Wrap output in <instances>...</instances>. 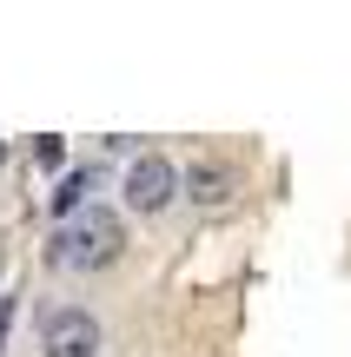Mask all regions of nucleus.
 <instances>
[{"label": "nucleus", "instance_id": "obj_4", "mask_svg": "<svg viewBox=\"0 0 351 357\" xmlns=\"http://www.w3.org/2000/svg\"><path fill=\"white\" fill-rule=\"evenodd\" d=\"M179 185L193 192L199 205H225V199H232V192H239V172L225 166V159H193V172H186Z\"/></svg>", "mask_w": 351, "mask_h": 357}, {"label": "nucleus", "instance_id": "obj_2", "mask_svg": "<svg viewBox=\"0 0 351 357\" xmlns=\"http://www.w3.org/2000/svg\"><path fill=\"white\" fill-rule=\"evenodd\" d=\"M172 199H179V166L159 153H140L126 166V205L133 212H166Z\"/></svg>", "mask_w": 351, "mask_h": 357}, {"label": "nucleus", "instance_id": "obj_1", "mask_svg": "<svg viewBox=\"0 0 351 357\" xmlns=\"http://www.w3.org/2000/svg\"><path fill=\"white\" fill-rule=\"evenodd\" d=\"M119 252H126V225H119V212H106V205H87V212L53 238V265H66V271H106Z\"/></svg>", "mask_w": 351, "mask_h": 357}, {"label": "nucleus", "instance_id": "obj_6", "mask_svg": "<svg viewBox=\"0 0 351 357\" xmlns=\"http://www.w3.org/2000/svg\"><path fill=\"white\" fill-rule=\"evenodd\" d=\"M0 166H7V139H0Z\"/></svg>", "mask_w": 351, "mask_h": 357}, {"label": "nucleus", "instance_id": "obj_3", "mask_svg": "<svg viewBox=\"0 0 351 357\" xmlns=\"http://www.w3.org/2000/svg\"><path fill=\"white\" fill-rule=\"evenodd\" d=\"M40 351L47 357H100V318L80 305H60L40 324Z\"/></svg>", "mask_w": 351, "mask_h": 357}, {"label": "nucleus", "instance_id": "obj_5", "mask_svg": "<svg viewBox=\"0 0 351 357\" xmlns=\"http://www.w3.org/2000/svg\"><path fill=\"white\" fill-rule=\"evenodd\" d=\"M87 185H93V178H87V172H73L60 192H53V212H80V192H87Z\"/></svg>", "mask_w": 351, "mask_h": 357}]
</instances>
